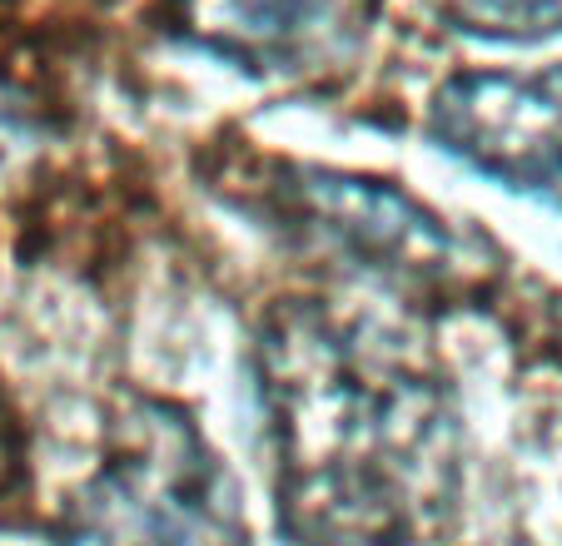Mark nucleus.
Returning a JSON list of instances; mask_svg holds the SVG:
<instances>
[{"mask_svg":"<svg viewBox=\"0 0 562 546\" xmlns=\"http://www.w3.org/2000/svg\"><path fill=\"white\" fill-rule=\"evenodd\" d=\"M279 526L294 546H424L448 526L463 428L443 363L404 323L289 298L255 343Z\"/></svg>","mask_w":562,"mask_h":546,"instance_id":"obj_1","label":"nucleus"},{"mask_svg":"<svg viewBox=\"0 0 562 546\" xmlns=\"http://www.w3.org/2000/svg\"><path fill=\"white\" fill-rule=\"evenodd\" d=\"M70 546H245V512L204 432L159 398L110 418L95 473L65 522Z\"/></svg>","mask_w":562,"mask_h":546,"instance_id":"obj_2","label":"nucleus"},{"mask_svg":"<svg viewBox=\"0 0 562 546\" xmlns=\"http://www.w3.org/2000/svg\"><path fill=\"white\" fill-rule=\"evenodd\" d=\"M279 204L299 234H308L329 253H344L393 288L448 298L473 278V253L463 234L383 179L289 169Z\"/></svg>","mask_w":562,"mask_h":546,"instance_id":"obj_3","label":"nucleus"},{"mask_svg":"<svg viewBox=\"0 0 562 546\" xmlns=\"http://www.w3.org/2000/svg\"><path fill=\"white\" fill-rule=\"evenodd\" d=\"M428 135L468 169L562 209V65L448 80L428 105Z\"/></svg>","mask_w":562,"mask_h":546,"instance_id":"obj_4","label":"nucleus"},{"mask_svg":"<svg viewBox=\"0 0 562 546\" xmlns=\"http://www.w3.org/2000/svg\"><path fill=\"white\" fill-rule=\"evenodd\" d=\"M175 31L255 75H318L353 45L349 0H175Z\"/></svg>","mask_w":562,"mask_h":546,"instance_id":"obj_5","label":"nucleus"},{"mask_svg":"<svg viewBox=\"0 0 562 546\" xmlns=\"http://www.w3.org/2000/svg\"><path fill=\"white\" fill-rule=\"evenodd\" d=\"M448 25L488 41H532L562 31V0H428Z\"/></svg>","mask_w":562,"mask_h":546,"instance_id":"obj_6","label":"nucleus"}]
</instances>
